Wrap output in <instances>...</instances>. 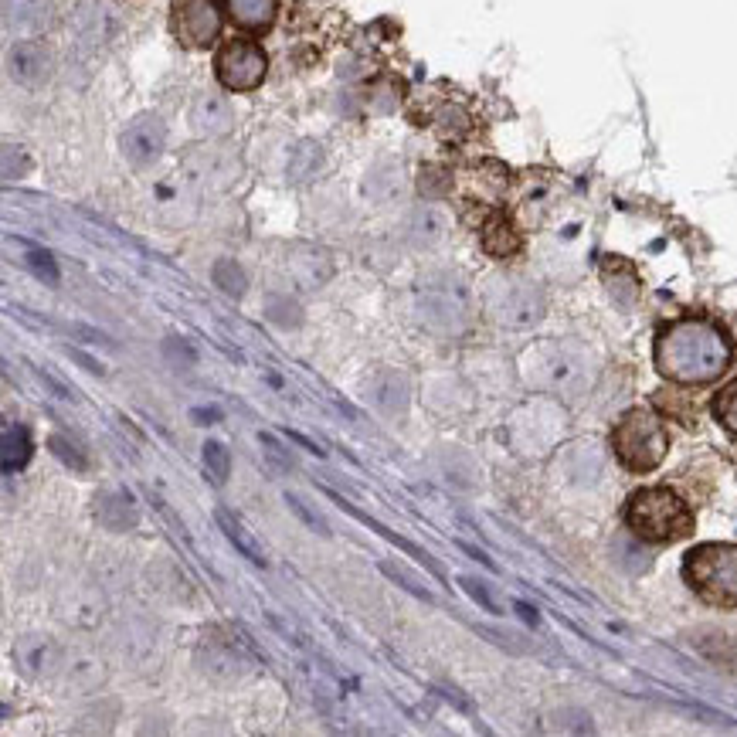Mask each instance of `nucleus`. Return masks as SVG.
<instances>
[{
    "label": "nucleus",
    "instance_id": "nucleus-1",
    "mask_svg": "<svg viewBox=\"0 0 737 737\" xmlns=\"http://www.w3.org/2000/svg\"><path fill=\"white\" fill-rule=\"evenodd\" d=\"M731 364V340L710 320H676L656 340V367L676 384H707Z\"/></svg>",
    "mask_w": 737,
    "mask_h": 737
},
{
    "label": "nucleus",
    "instance_id": "nucleus-2",
    "mask_svg": "<svg viewBox=\"0 0 737 737\" xmlns=\"http://www.w3.org/2000/svg\"><path fill=\"white\" fill-rule=\"evenodd\" d=\"M524 377L534 391L561 394V398H581L595 381V361L585 347L571 340H544L524 354Z\"/></svg>",
    "mask_w": 737,
    "mask_h": 737
},
{
    "label": "nucleus",
    "instance_id": "nucleus-3",
    "mask_svg": "<svg viewBox=\"0 0 737 737\" xmlns=\"http://www.w3.org/2000/svg\"><path fill=\"white\" fill-rule=\"evenodd\" d=\"M629 530L642 541H676L693 530V513L666 486H649V490L632 493L629 510H625Z\"/></svg>",
    "mask_w": 737,
    "mask_h": 737
},
{
    "label": "nucleus",
    "instance_id": "nucleus-4",
    "mask_svg": "<svg viewBox=\"0 0 737 737\" xmlns=\"http://www.w3.org/2000/svg\"><path fill=\"white\" fill-rule=\"evenodd\" d=\"M612 449L625 469L632 473H649L666 459L670 449V435L663 422L649 408H632L622 415V422L612 432Z\"/></svg>",
    "mask_w": 737,
    "mask_h": 737
},
{
    "label": "nucleus",
    "instance_id": "nucleus-5",
    "mask_svg": "<svg viewBox=\"0 0 737 737\" xmlns=\"http://www.w3.org/2000/svg\"><path fill=\"white\" fill-rule=\"evenodd\" d=\"M690 588L704 602L734 608L737 605V547L734 544H700L683 564Z\"/></svg>",
    "mask_w": 737,
    "mask_h": 737
},
{
    "label": "nucleus",
    "instance_id": "nucleus-6",
    "mask_svg": "<svg viewBox=\"0 0 737 737\" xmlns=\"http://www.w3.org/2000/svg\"><path fill=\"white\" fill-rule=\"evenodd\" d=\"M418 313L435 330L459 333L473 320V289L462 276L452 272H432L418 282Z\"/></svg>",
    "mask_w": 737,
    "mask_h": 737
},
{
    "label": "nucleus",
    "instance_id": "nucleus-7",
    "mask_svg": "<svg viewBox=\"0 0 737 737\" xmlns=\"http://www.w3.org/2000/svg\"><path fill=\"white\" fill-rule=\"evenodd\" d=\"M483 306L490 313V320H496L507 330H530L544 316L541 293L530 282H517V279H493L483 296Z\"/></svg>",
    "mask_w": 737,
    "mask_h": 737
},
{
    "label": "nucleus",
    "instance_id": "nucleus-8",
    "mask_svg": "<svg viewBox=\"0 0 737 737\" xmlns=\"http://www.w3.org/2000/svg\"><path fill=\"white\" fill-rule=\"evenodd\" d=\"M265 51L255 45V41H228L225 48L214 58V72H218V82L231 92H252L259 89L265 79Z\"/></svg>",
    "mask_w": 737,
    "mask_h": 737
},
{
    "label": "nucleus",
    "instance_id": "nucleus-9",
    "mask_svg": "<svg viewBox=\"0 0 737 737\" xmlns=\"http://www.w3.org/2000/svg\"><path fill=\"white\" fill-rule=\"evenodd\" d=\"M170 28L187 48H208L221 31V11L214 0H174Z\"/></svg>",
    "mask_w": 737,
    "mask_h": 737
},
{
    "label": "nucleus",
    "instance_id": "nucleus-10",
    "mask_svg": "<svg viewBox=\"0 0 737 737\" xmlns=\"http://www.w3.org/2000/svg\"><path fill=\"white\" fill-rule=\"evenodd\" d=\"M164 143H167V130L157 116H136L123 130V153L136 167L153 164L164 153Z\"/></svg>",
    "mask_w": 737,
    "mask_h": 737
},
{
    "label": "nucleus",
    "instance_id": "nucleus-11",
    "mask_svg": "<svg viewBox=\"0 0 737 737\" xmlns=\"http://www.w3.org/2000/svg\"><path fill=\"white\" fill-rule=\"evenodd\" d=\"M96 520L113 534H126L140 524V510H136L133 493L126 490H102L96 496Z\"/></svg>",
    "mask_w": 737,
    "mask_h": 737
},
{
    "label": "nucleus",
    "instance_id": "nucleus-12",
    "mask_svg": "<svg viewBox=\"0 0 737 737\" xmlns=\"http://www.w3.org/2000/svg\"><path fill=\"white\" fill-rule=\"evenodd\" d=\"M14 659L31 676H51V673L58 670V666H62V653H58V646L48 636H24V639H17Z\"/></svg>",
    "mask_w": 737,
    "mask_h": 737
},
{
    "label": "nucleus",
    "instance_id": "nucleus-13",
    "mask_svg": "<svg viewBox=\"0 0 737 737\" xmlns=\"http://www.w3.org/2000/svg\"><path fill=\"white\" fill-rule=\"evenodd\" d=\"M191 126L201 136H225L231 126H235V116H231V106L225 96H197L191 106Z\"/></svg>",
    "mask_w": 737,
    "mask_h": 737
},
{
    "label": "nucleus",
    "instance_id": "nucleus-14",
    "mask_svg": "<svg viewBox=\"0 0 737 737\" xmlns=\"http://www.w3.org/2000/svg\"><path fill=\"white\" fill-rule=\"evenodd\" d=\"M367 398L384 415H405L408 408V381L398 371H377L367 384Z\"/></svg>",
    "mask_w": 737,
    "mask_h": 737
},
{
    "label": "nucleus",
    "instance_id": "nucleus-15",
    "mask_svg": "<svg viewBox=\"0 0 737 737\" xmlns=\"http://www.w3.org/2000/svg\"><path fill=\"white\" fill-rule=\"evenodd\" d=\"M7 68H11V75L17 82L38 85L48 75V55H45V48L34 45V41H17L11 48V55H7Z\"/></svg>",
    "mask_w": 737,
    "mask_h": 737
},
{
    "label": "nucleus",
    "instance_id": "nucleus-16",
    "mask_svg": "<svg viewBox=\"0 0 737 737\" xmlns=\"http://www.w3.org/2000/svg\"><path fill=\"white\" fill-rule=\"evenodd\" d=\"M51 17V0H4V24L11 31H41Z\"/></svg>",
    "mask_w": 737,
    "mask_h": 737
},
{
    "label": "nucleus",
    "instance_id": "nucleus-17",
    "mask_svg": "<svg viewBox=\"0 0 737 737\" xmlns=\"http://www.w3.org/2000/svg\"><path fill=\"white\" fill-rule=\"evenodd\" d=\"M225 4H228V17L242 31H265L276 21L279 11V0H225Z\"/></svg>",
    "mask_w": 737,
    "mask_h": 737
},
{
    "label": "nucleus",
    "instance_id": "nucleus-18",
    "mask_svg": "<svg viewBox=\"0 0 737 737\" xmlns=\"http://www.w3.org/2000/svg\"><path fill=\"white\" fill-rule=\"evenodd\" d=\"M214 520H218L221 534H225L228 541L235 544V551H238V554L248 557V561H252V564H265V554H262L259 541H255V534L242 524V520L235 517V513L225 510V507H218V510H214Z\"/></svg>",
    "mask_w": 737,
    "mask_h": 737
},
{
    "label": "nucleus",
    "instance_id": "nucleus-19",
    "mask_svg": "<svg viewBox=\"0 0 737 737\" xmlns=\"http://www.w3.org/2000/svg\"><path fill=\"white\" fill-rule=\"evenodd\" d=\"M31 459V435L24 425L7 422L4 425V442H0V462H4V473H14L24 462Z\"/></svg>",
    "mask_w": 737,
    "mask_h": 737
},
{
    "label": "nucleus",
    "instance_id": "nucleus-20",
    "mask_svg": "<svg viewBox=\"0 0 737 737\" xmlns=\"http://www.w3.org/2000/svg\"><path fill=\"white\" fill-rule=\"evenodd\" d=\"M408 231H411V242L428 248V245L439 242L445 231H449V218H445L439 208H418L415 214H411Z\"/></svg>",
    "mask_w": 737,
    "mask_h": 737
},
{
    "label": "nucleus",
    "instance_id": "nucleus-21",
    "mask_svg": "<svg viewBox=\"0 0 737 737\" xmlns=\"http://www.w3.org/2000/svg\"><path fill=\"white\" fill-rule=\"evenodd\" d=\"M483 248L490 255H496V259H507V255H513L520 248V235L513 231L507 218H493L490 225L483 228Z\"/></svg>",
    "mask_w": 737,
    "mask_h": 737
},
{
    "label": "nucleus",
    "instance_id": "nucleus-22",
    "mask_svg": "<svg viewBox=\"0 0 737 737\" xmlns=\"http://www.w3.org/2000/svg\"><path fill=\"white\" fill-rule=\"evenodd\" d=\"M320 164H323V150H320V143L306 140V143H299V147L293 150L286 174H289V181L303 184V181H310L316 170H320Z\"/></svg>",
    "mask_w": 737,
    "mask_h": 737
},
{
    "label": "nucleus",
    "instance_id": "nucleus-23",
    "mask_svg": "<svg viewBox=\"0 0 737 737\" xmlns=\"http://www.w3.org/2000/svg\"><path fill=\"white\" fill-rule=\"evenodd\" d=\"M211 279H214V286H218L221 293H228V296H242L245 286H248L245 269L235 259H218V262H214Z\"/></svg>",
    "mask_w": 737,
    "mask_h": 737
},
{
    "label": "nucleus",
    "instance_id": "nucleus-24",
    "mask_svg": "<svg viewBox=\"0 0 737 737\" xmlns=\"http://www.w3.org/2000/svg\"><path fill=\"white\" fill-rule=\"evenodd\" d=\"M377 568H381V574H388V578H391L398 588H405L408 595H415L418 602H428V605L435 602V595H432V591H428V588L422 585V581H418L415 574H411V571L405 568V564H394V561H377Z\"/></svg>",
    "mask_w": 737,
    "mask_h": 737
},
{
    "label": "nucleus",
    "instance_id": "nucleus-25",
    "mask_svg": "<svg viewBox=\"0 0 737 737\" xmlns=\"http://www.w3.org/2000/svg\"><path fill=\"white\" fill-rule=\"evenodd\" d=\"M204 469H208V476H211L214 486H225L228 483L231 452L225 449V442H214V439L204 442Z\"/></svg>",
    "mask_w": 737,
    "mask_h": 737
},
{
    "label": "nucleus",
    "instance_id": "nucleus-26",
    "mask_svg": "<svg viewBox=\"0 0 737 737\" xmlns=\"http://www.w3.org/2000/svg\"><path fill=\"white\" fill-rule=\"evenodd\" d=\"M201 670L204 673H211V676H218V680H231V676H238L242 673V666H245V659L235 653V649H211L208 653V659H201Z\"/></svg>",
    "mask_w": 737,
    "mask_h": 737
},
{
    "label": "nucleus",
    "instance_id": "nucleus-27",
    "mask_svg": "<svg viewBox=\"0 0 737 737\" xmlns=\"http://www.w3.org/2000/svg\"><path fill=\"white\" fill-rule=\"evenodd\" d=\"M51 452H55V459H62L68 469H75V473H85L89 469V456H85V449L75 439H68V435H51L48 439Z\"/></svg>",
    "mask_w": 737,
    "mask_h": 737
},
{
    "label": "nucleus",
    "instance_id": "nucleus-28",
    "mask_svg": "<svg viewBox=\"0 0 737 737\" xmlns=\"http://www.w3.org/2000/svg\"><path fill=\"white\" fill-rule=\"evenodd\" d=\"M286 503H289V510H293L296 517L303 520V524L313 530V534H320V537H330V524H327V517H323L320 510H313L310 503L303 500V496H296V493H286Z\"/></svg>",
    "mask_w": 737,
    "mask_h": 737
},
{
    "label": "nucleus",
    "instance_id": "nucleus-29",
    "mask_svg": "<svg viewBox=\"0 0 737 737\" xmlns=\"http://www.w3.org/2000/svg\"><path fill=\"white\" fill-rule=\"evenodd\" d=\"M164 357L170 364L177 367V371H191L197 364V350L191 347V340H181V337H170L164 344Z\"/></svg>",
    "mask_w": 737,
    "mask_h": 737
},
{
    "label": "nucleus",
    "instance_id": "nucleus-30",
    "mask_svg": "<svg viewBox=\"0 0 737 737\" xmlns=\"http://www.w3.org/2000/svg\"><path fill=\"white\" fill-rule=\"evenodd\" d=\"M714 415L721 418L724 428H731V432L737 435V381H731L721 394H717V401H714Z\"/></svg>",
    "mask_w": 737,
    "mask_h": 737
},
{
    "label": "nucleus",
    "instance_id": "nucleus-31",
    "mask_svg": "<svg viewBox=\"0 0 737 737\" xmlns=\"http://www.w3.org/2000/svg\"><path fill=\"white\" fill-rule=\"evenodd\" d=\"M21 262L28 265V269H31L41 282H48V286H58V265H55V259H51L48 252H38V248H31V252L24 255Z\"/></svg>",
    "mask_w": 737,
    "mask_h": 737
},
{
    "label": "nucleus",
    "instance_id": "nucleus-32",
    "mask_svg": "<svg viewBox=\"0 0 737 737\" xmlns=\"http://www.w3.org/2000/svg\"><path fill=\"white\" fill-rule=\"evenodd\" d=\"M259 442H262V456L272 466V473H289V469H293V456H289V452L282 449V445L272 439L269 432L259 435Z\"/></svg>",
    "mask_w": 737,
    "mask_h": 737
},
{
    "label": "nucleus",
    "instance_id": "nucleus-33",
    "mask_svg": "<svg viewBox=\"0 0 737 737\" xmlns=\"http://www.w3.org/2000/svg\"><path fill=\"white\" fill-rule=\"evenodd\" d=\"M34 374H38V381L45 384V388L55 394V398H62V401H75V391L68 388V384L62 381V377H55L48 371V367H34Z\"/></svg>",
    "mask_w": 737,
    "mask_h": 737
},
{
    "label": "nucleus",
    "instance_id": "nucleus-34",
    "mask_svg": "<svg viewBox=\"0 0 737 737\" xmlns=\"http://www.w3.org/2000/svg\"><path fill=\"white\" fill-rule=\"evenodd\" d=\"M439 133L442 136L466 133V116H462L459 109H442V113H439Z\"/></svg>",
    "mask_w": 737,
    "mask_h": 737
},
{
    "label": "nucleus",
    "instance_id": "nucleus-35",
    "mask_svg": "<svg viewBox=\"0 0 737 737\" xmlns=\"http://www.w3.org/2000/svg\"><path fill=\"white\" fill-rule=\"evenodd\" d=\"M269 316L279 323V327H296L303 316H299V306L296 303H272L269 306Z\"/></svg>",
    "mask_w": 737,
    "mask_h": 737
},
{
    "label": "nucleus",
    "instance_id": "nucleus-36",
    "mask_svg": "<svg viewBox=\"0 0 737 737\" xmlns=\"http://www.w3.org/2000/svg\"><path fill=\"white\" fill-rule=\"evenodd\" d=\"M462 588H466V591H469V595H473V598H476V602H479V605H483V608H486V612H493V615H500V608H496V602H493V598H490V591H486L483 585H476V581H473V578H462Z\"/></svg>",
    "mask_w": 737,
    "mask_h": 737
},
{
    "label": "nucleus",
    "instance_id": "nucleus-37",
    "mask_svg": "<svg viewBox=\"0 0 737 737\" xmlns=\"http://www.w3.org/2000/svg\"><path fill=\"white\" fill-rule=\"evenodd\" d=\"M191 418H194L197 425H214V422H218V418H221V411H218V408H194V411H191Z\"/></svg>",
    "mask_w": 737,
    "mask_h": 737
}]
</instances>
